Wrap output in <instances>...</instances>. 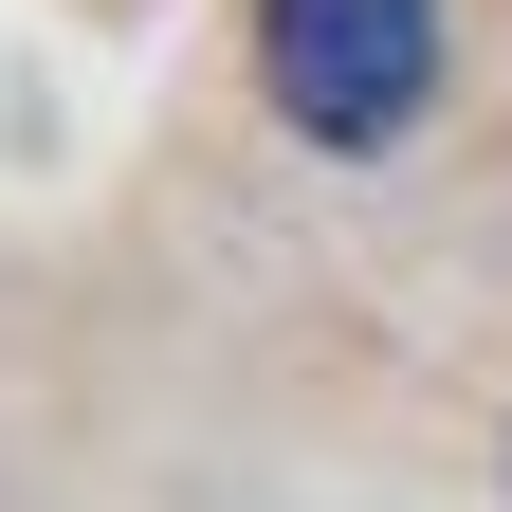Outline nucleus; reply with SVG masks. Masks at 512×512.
Returning <instances> with one entry per match:
<instances>
[{
    "label": "nucleus",
    "instance_id": "1",
    "mask_svg": "<svg viewBox=\"0 0 512 512\" xmlns=\"http://www.w3.org/2000/svg\"><path fill=\"white\" fill-rule=\"evenodd\" d=\"M256 92L311 147H403L439 110V0H256Z\"/></svg>",
    "mask_w": 512,
    "mask_h": 512
}]
</instances>
